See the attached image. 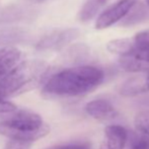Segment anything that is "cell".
<instances>
[{"label": "cell", "instance_id": "6da1fadb", "mask_svg": "<svg viewBox=\"0 0 149 149\" xmlns=\"http://www.w3.org/2000/svg\"><path fill=\"white\" fill-rule=\"evenodd\" d=\"M102 80V69L91 65H79L52 75L43 92L51 96H78L96 88Z\"/></svg>", "mask_w": 149, "mask_h": 149}, {"label": "cell", "instance_id": "7a4b0ae2", "mask_svg": "<svg viewBox=\"0 0 149 149\" xmlns=\"http://www.w3.org/2000/svg\"><path fill=\"white\" fill-rule=\"evenodd\" d=\"M49 72V66L40 60L18 63L13 69L0 76V100L26 92L40 85Z\"/></svg>", "mask_w": 149, "mask_h": 149}, {"label": "cell", "instance_id": "3957f363", "mask_svg": "<svg viewBox=\"0 0 149 149\" xmlns=\"http://www.w3.org/2000/svg\"><path fill=\"white\" fill-rule=\"evenodd\" d=\"M50 133V127L35 113L20 111L9 119L0 122V134L9 139L33 143Z\"/></svg>", "mask_w": 149, "mask_h": 149}, {"label": "cell", "instance_id": "277c9868", "mask_svg": "<svg viewBox=\"0 0 149 149\" xmlns=\"http://www.w3.org/2000/svg\"><path fill=\"white\" fill-rule=\"evenodd\" d=\"M77 29H60L44 36L37 43L36 48L41 51H56L66 47L79 37Z\"/></svg>", "mask_w": 149, "mask_h": 149}, {"label": "cell", "instance_id": "5b68a950", "mask_svg": "<svg viewBox=\"0 0 149 149\" xmlns=\"http://www.w3.org/2000/svg\"><path fill=\"white\" fill-rule=\"evenodd\" d=\"M137 0H119L112 6L107 8L97 17L94 28L96 30H104L123 19L130 11Z\"/></svg>", "mask_w": 149, "mask_h": 149}, {"label": "cell", "instance_id": "8992f818", "mask_svg": "<svg viewBox=\"0 0 149 149\" xmlns=\"http://www.w3.org/2000/svg\"><path fill=\"white\" fill-rule=\"evenodd\" d=\"M119 64L127 72L149 70V50L134 48L129 54L120 57Z\"/></svg>", "mask_w": 149, "mask_h": 149}, {"label": "cell", "instance_id": "52a82bcc", "mask_svg": "<svg viewBox=\"0 0 149 149\" xmlns=\"http://www.w3.org/2000/svg\"><path fill=\"white\" fill-rule=\"evenodd\" d=\"M85 111L91 118L98 121H111L118 117V111L107 100H94L85 106Z\"/></svg>", "mask_w": 149, "mask_h": 149}, {"label": "cell", "instance_id": "ba28073f", "mask_svg": "<svg viewBox=\"0 0 149 149\" xmlns=\"http://www.w3.org/2000/svg\"><path fill=\"white\" fill-rule=\"evenodd\" d=\"M37 12L33 9L24 6H7L0 10V24H15L30 22L35 17Z\"/></svg>", "mask_w": 149, "mask_h": 149}, {"label": "cell", "instance_id": "9c48e42d", "mask_svg": "<svg viewBox=\"0 0 149 149\" xmlns=\"http://www.w3.org/2000/svg\"><path fill=\"white\" fill-rule=\"evenodd\" d=\"M126 142V130L122 126L110 125L104 130V137L100 149H124Z\"/></svg>", "mask_w": 149, "mask_h": 149}, {"label": "cell", "instance_id": "30bf717a", "mask_svg": "<svg viewBox=\"0 0 149 149\" xmlns=\"http://www.w3.org/2000/svg\"><path fill=\"white\" fill-rule=\"evenodd\" d=\"M22 59V52L17 48L5 47L0 49V76L13 69Z\"/></svg>", "mask_w": 149, "mask_h": 149}, {"label": "cell", "instance_id": "8fae6325", "mask_svg": "<svg viewBox=\"0 0 149 149\" xmlns=\"http://www.w3.org/2000/svg\"><path fill=\"white\" fill-rule=\"evenodd\" d=\"M149 18V7L143 3H137L136 2L133 7L130 9L127 15L124 17L122 22V26H130L134 24H140Z\"/></svg>", "mask_w": 149, "mask_h": 149}, {"label": "cell", "instance_id": "7c38bea8", "mask_svg": "<svg viewBox=\"0 0 149 149\" xmlns=\"http://www.w3.org/2000/svg\"><path fill=\"white\" fill-rule=\"evenodd\" d=\"M107 1L108 0H86L78 13L79 20L82 22L91 20Z\"/></svg>", "mask_w": 149, "mask_h": 149}, {"label": "cell", "instance_id": "4fadbf2b", "mask_svg": "<svg viewBox=\"0 0 149 149\" xmlns=\"http://www.w3.org/2000/svg\"><path fill=\"white\" fill-rule=\"evenodd\" d=\"M134 49V44L132 38H123V39H116L108 42L107 50L110 53L119 55L120 57L129 54Z\"/></svg>", "mask_w": 149, "mask_h": 149}, {"label": "cell", "instance_id": "5bb4252c", "mask_svg": "<svg viewBox=\"0 0 149 149\" xmlns=\"http://www.w3.org/2000/svg\"><path fill=\"white\" fill-rule=\"evenodd\" d=\"M147 88L145 85V79L143 80L140 77H136L130 78L129 80L124 82L120 88V93L124 96H133L145 92Z\"/></svg>", "mask_w": 149, "mask_h": 149}, {"label": "cell", "instance_id": "9a60e30c", "mask_svg": "<svg viewBox=\"0 0 149 149\" xmlns=\"http://www.w3.org/2000/svg\"><path fill=\"white\" fill-rule=\"evenodd\" d=\"M29 39V35L24 31H3L0 33V47H11L15 44L24 43Z\"/></svg>", "mask_w": 149, "mask_h": 149}, {"label": "cell", "instance_id": "2e32d148", "mask_svg": "<svg viewBox=\"0 0 149 149\" xmlns=\"http://www.w3.org/2000/svg\"><path fill=\"white\" fill-rule=\"evenodd\" d=\"M134 48L149 50V31H143L136 33L133 38Z\"/></svg>", "mask_w": 149, "mask_h": 149}, {"label": "cell", "instance_id": "e0dca14e", "mask_svg": "<svg viewBox=\"0 0 149 149\" xmlns=\"http://www.w3.org/2000/svg\"><path fill=\"white\" fill-rule=\"evenodd\" d=\"M31 142L10 139L6 143L4 149H31Z\"/></svg>", "mask_w": 149, "mask_h": 149}, {"label": "cell", "instance_id": "ac0fdd59", "mask_svg": "<svg viewBox=\"0 0 149 149\" xmlns=\"http://www.w3.org/2000/svg\"><path fill=\"white\" fill-rule=\"evenodd\" d=\"M129 149H149V136L142 135L138 137Z\"/></svg>", "mask_w": 149, "mask_h": 149}, {"label": "cell", "instance_id": "d6986e66", "mask_svg": "<svg viewBox=\"0 0 149 149\" xmlns=\"http://www.w3.org/2000/svg\"><path fill=\"white\" fill-rule=\"evenodd\" d=\"M16 111V106L9 100H0V114H10Z\"/></svg>", "mask_w": 149, "mask_h": 149}, {"label": "cell", "instance_id": "ffe728a7", "mask_svg": "<svg viewBox=\"0 0 149 149\" xmlns=\"http://www.w3.org/2000/svg\"><path fill=\"white\" fill-rule=\"evenodd\" d=\"M55 149H90V145L88 143H76V144H68L63 145Z\"/></svg>", "mask_w": 149, "mask_h": 149}, {"label": "cell", "instance_id": "44dd1931", "mask_svg": "<svg viewBox=\"0 0 149 149\" xmlns=\"http://www.w3.org/2000/svg\"><path fill=\"white\" fill-rule=\"evenodd\" d=\"M26 1L31 2V3H43V2H46L48 0H26Z\"/></svg>", "mask_w": 149, "mask_h": 149}, {"label": "cell", "instance_id": "7402d4cb", "mask_svg": "<svg viewBox=\"0 0 149 149\" xmlns=\"http://www.w3.org/2000/svg\"><path fill=\"white\" fill-rule=\"evenodd\" d=\"M145 85H146V88L147 90H149V70L147 73V76L145 77Z\"/></svg>", "mask_w": 149, "mask_h": 149}, {"label": "cell", "instance_id": "603a6c76", "mask_svg": "<svg viewBox=\"0 0 149 149\" xmlns=\"http://www.w3.org/2000/svg\"><path fill=\"white\" fill-rule=\"evenodd\" d=\"M146 4H147V6L149 7V0H146Z\"/></svg>", "mask_w": 149, "mask_h": 149}, {"label": "cell", "instance_id": "cb8c5ba5", "mask_svg": "<svg viewBox=\"0 0 149 149\" xmlns=\"http://www.w3.org/2000/svg\"><path fill=\"white\" fill-rule=\"evenodd\" d=\"M148 131H149V114H148Z\"/></svg>", "mask_w": 149, "mask_h": 149}]
</instances>
